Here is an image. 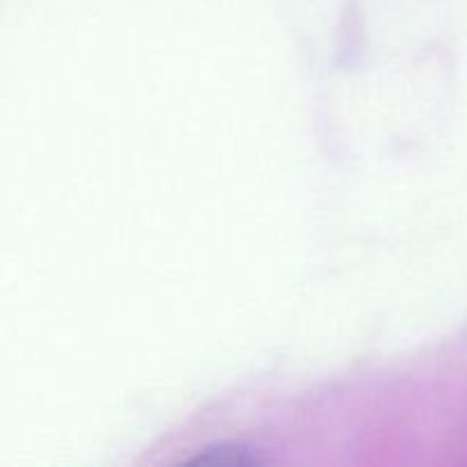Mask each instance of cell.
<instances>
[{"mask_svg":"<svg viewBox=\"0 0 467 467\" xmlns=\"http://www.w3.org/2000/svg\"><path fill=\"white\" fill-rule=\"evenodd\" d=\"M199 463H254V454H249V450H242V447H214V450H205L203 454H199Z\"/></svg>","mask_w":467,"mask_h":467,"instance_id":"obj_1","label":"cell"}]
</instances>
